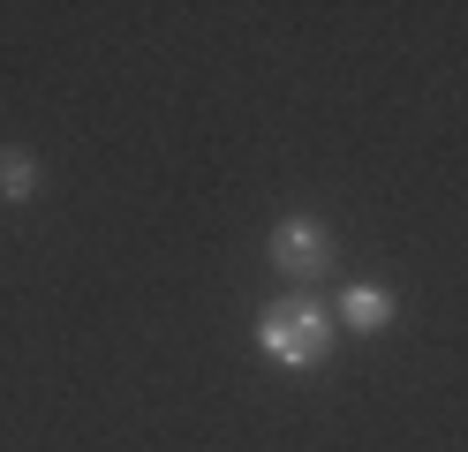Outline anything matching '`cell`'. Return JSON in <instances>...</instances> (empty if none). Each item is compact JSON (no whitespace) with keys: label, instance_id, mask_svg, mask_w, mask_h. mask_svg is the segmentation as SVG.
Here are the masks:
<instances>
[{"label":"cell","instance_id":"cell-1","mask_svg":"<svg viewBox=\"0 0 468 452\" xmlns=\"http://www.w3.org/2000/svg\"><path fill=\"white\" fill-rule=\"evenodd\" d=\"M257 347H265L280 370H317V362L333 354V317H325V301L280 294L272 310L257 317Z\"/></svg>","mask_w":468,"mask_h":452},{"label":"cell","instance_id":"cell-2","mask_svg":"<svg viewBox=\"0 0 468 452\" xmlns=\"http://www.w3.org/2000/svg\"><path fill=\"white\" fill-rule=\"evenodd\" d=\"M265 257L280 279H325V264H333V234L317 226V219H280L272 241H265Z\"/></svg>","mask_w":468,"mask_h":452},{"label":"cell","instance_id":"cell-3","mask_svg":"<svg viewBox=\"0 0 468 452\" xmlns=\"http://www.w3.org/2000/svg\"><path fill=\"white\" fill-rule=\"evenodd\" d=\"M340 324L386 331V324H393V294H386V287H347V294H340Z\"/></svg>","mask_w":468,"mask_h":452},{"label":"cell","instance_id":"cell-4","mask_svg":"<svg viewBox=\"0 0 468 452\" xmlns=\"http://www.w3.org/2000/svg\"><path fill=\"white\" fill-rule=\"evenodd\" d=\"M31 189H38V159L23 143H8L0 151V204H31Z\"/></svg>","mask_w":468,"mask_h":452}]
</instances>
